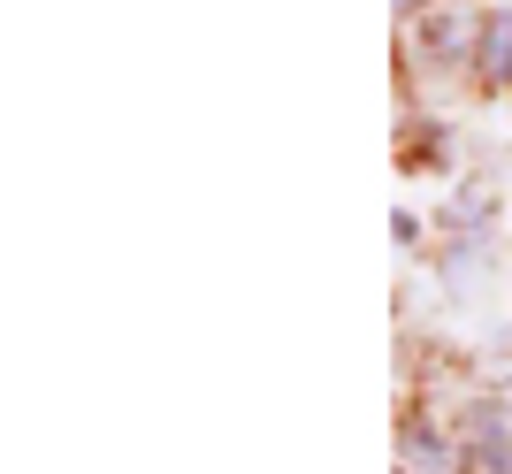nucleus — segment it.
Here are the masks:
<instances>
[{
    "mask_svg": "<svg viewBox=\"0 0 512 474\" xmlns=\"http://www.w3.org/2000/svg\"><path fill=\"white\" fill-rule=\"evenodd\" d=\"M398 474H467V436L451 429V413H398Z\"/></svg>",
    "mask_w": 512,
    "mask_h": 474,
    "instance_id": "nucleus-1",
    "label": "nucleus"
},
{
    "mask_svg": "<svg viewBox=\"0 0 512 474\" xmlns=\"http://www.w3.org/2000/svg\"><path fill=\"white\" fill-rule=\"evenodd\" d=\"M406 54H413L421 69L474 62V16H467V8H451V0H436L421 23H406Z\"/></svg>",
    "mask_w": 512,
    "mask_h": 474,
    "instance_id": "nucleus-2",
    "label": "nucleus"
},
{
    "mask_svg": "<svg viewBox=\"0 0 512 474\" xmlns=\"http://www.w3.org/2000/svg\"><path fill=\"white\" fill-rule=\"evenodd\" d=\"M490 276H497V230H459V237H444V253H436V283H444L451 299L490 291Z\"/></svg>",
    "mask_w": 512,
    "mask_h": 474,
    "instance_id": "nucleus-3",
    "label": "nucleus"
},
{
    "mask_svg": "<svg viewBox=\"0 0 512 474\" xmlns=\"http://www.w3.org/2000/svg\"><path fill=\"white\" fill-rule=\"evenodd\" d=\"M474 85L482 92H505L512 100V0H497V8H482L474 16Z\"/></svg>",
    "mask_w": 512,
    "mask_h": 474,
    "instance_id": "nucleus-4",
    "label": "nucleus"
},
{
    "mask_svg": "<svg viewBox=\"0 0 512 474\" xmlns=\"http://www.w3.org/2000/svg\"><path fill=\"white\" fill-rule=\"evenodd\" d=\"M436 222H444V237H459V230H497V192L467 176V184L436 207Z\"/></svg>",
    "mask_w": 512,
    "mask_h": 474,
    "instance_id": "nucleus-5",
    "label": "nucleus"
},
{
    "mask_svg": "<svg viewBox=\"0 0 512 474\" xmlns=\"http://www.w3.org/2000/svg\"><path fill=\"white\" fill-rule=\"evenodd\" d=\"M421 237H428V222L413 215V207H390V245H398V253H428Z\"/></svg>",
    "mask_w": 512,
    "mask_h": 474,
    "instance_id": "nucleus-6",
    "label": "nucleus"
},
{
    "mask_svg": "<svg viewBox=\"0 0 512 474\" xmlns=\"http://www.w3.org/2000/svg\"><path fill=\"white\" fill-rule=\"evenodd\" d=\"M451 8H467V0H451Z\"/></svg>",
    "mask_w": 512,
    "mask_h": 474,
    "instance_id": "nucleus-7",
    "label": "nucleus"
}]
</instances>
